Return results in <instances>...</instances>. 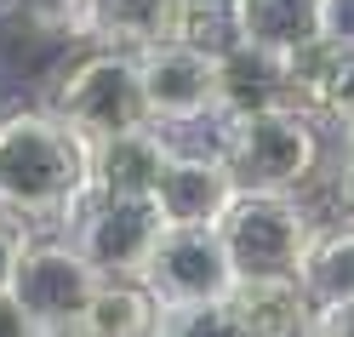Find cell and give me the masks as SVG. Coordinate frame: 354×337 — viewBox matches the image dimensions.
I'll list each match as a JSON object with an SVG mask.
<instances>
[{"label":"cell","instance_id":"cell-1","mask_svg":"<svg viewBox=\"0 0 354 337\" xmlns=\"http://www.w3.org/2000/svg\"><path fill=\"white\" fill-rule=\"evenodd\" d=\"M92 200V143L52 109L0 115V217L52 223Z\"/></svg>","mask_w":354,"mask_h":337},{"label":"cell","instance_id":"cell-2","mask_svg":"<svg viewBox=\"0 0 354 337\" xmlns=\"http://www.w3.org/2000/svg\"><path fill=\"white\" fill-rule=\"evenodd\" d=\"M320 229L326 223L297 194H240L217 235L229 246V263H234L240 286H280V280L303 275Z\"/></svg>","mask_w":354,"mask_h":337},{"label":"cell","instance_id":"cell-3","mask_svg":"<svg viewBox=\"0 0 354 337\" xmlns=\"http://www.w3.org/2000/svg\"><path fill=\"white\" fill-rule=\"evenodd\" d=\"M46 109L57 120H69L86 143H109L120 131H143L149 120V103H143V75H138V57L131 52H109L92 46L80 52L69 69H57Z\"/></svg>","mask_w":354,"mask_h":337},{"label":"cell","instance_id":"cell-4","mask_svg":"<svg viewBox=\"0 0 354 337\" xmlns=\"http://www.w3.org/2000/svg\"><path fill=\"white\" fill-rule=\"evenodd\" d=\"M217 154L229 161L246 194H297L320 172V120L303 115V109L223 120V149Z\"/></svg>","mask_w":354,"mask_h":337},{"label":"cell","instance_id":"cell-5","mask_svg":"<svg viewBox=\"0 0 354 337\" xmlns=\"http://www.w3.org/2000/svg\"><path fill=\"white\" fill-rule=\"evenodd\" d=\"M97 291H103V275L69 240H29L24 263H17V280H12V303L29 314V326L40 337H57V331L86 326Z\"/></svg>","mask_w":354,"mask_h":337},{"label":"cell","instance_id":"cell-6","mask_svg":"<svg viewBox=\"0 0 354 337\" xmlns=\"http://www.w3.org/2000/svg\"><path fill=\"white\" fill-rule=\"evenodd\" d=\"M143 286L166 314H183V309L234 303L240 275H234L229 246H223L217 229H166L160 246H154V257H149Z\"/></svg>","mask_w":354,"mask_h":337},{"label":"cell","instance_id":"cell-7","mask_svg":"<svg viewBox=\"0 0 354 337\" xmlns=\"http://www.w3.org/2000/svg\"><path fill=\"white\" fill-rule=\"evenodd\" d=\"M160 235H166L160 200H103V194H92L69 223V246L103 280H143Z\"/></svg>","mask_w":354,"mask_h":337},{"label":"cell","instance_id":"cell-8","mask_svg":"<svg viewBox=\"0 0 354 337\" xmlns=\"http://www.w3.org/2000/svg\"><path fill=\"white\" fill-rule=\"evenodd\" d=\"M143 103L154 126H194L217 115L223 120V80H217V52L206 46H154L138 57Z\"/></svg>","mask_w":354,"mask_h":337},{"label":"cell","instance_id":"cell-9","mask_svg":"<svg viewBox=\"0 0 354 337\" xmlns=\"http://www.w3.org/2000/svg\"><path fill=\"white\" fill-rule=\"evenodd\" d=\"M246 194L240 177L229 172L223 154H171V166L160 177V212L166 229H223V217L234 212V200Z\"/></svg>","mask_w":354,"mask_h":337},{"label":"cell","instance_id":"cell-10","mask_svg":"<svg viewBox=\"0 0 354 337\" xmlns=\"http://www.w3.org/2000/svg\"><path fill=\"white\" fill-rule=\"evenodd\" d=\"M217 80H223V120H252V115H280L303 109V80L292 57H274L263 46H234L217 52Z\"/></svg>","mask_w":354,"mask_h":337},{"label":"cell","instance_id":"cell-11","mask_svg":"<svg viewBox=\"0 0 354 337\" xmlns=\"http://www.w3.org/2000/svg\"><path fill=\"white\" fill-rule=\"evenodd\" d=\"M171 154L177 149L166 143L160 126L120 131L109 143H92V194H103V200H154Z\"/></svg>","mask_w":354,"mask_h":337},{"label":"cell","instance_id":"cell-12","mask_svg":"<svg viewBox=\"0 0 354 337\" xmlns=\"http://www.w3.org/2000/svg\"><path fill=\"white\" fill-rule=\"evenodd\" d=\"M320 17H326V0H234V40L303 63L308 52L326 46Z\"/></svg>","mask_w":354,"mask_h":337},{"label":"cell","instance_id":"cell-13","mask_svg":"<svg viewBox=\"0 0 354 337\" xmlns=\"http://www.w3.org/2000/svg\"><path fill=\"white\" fill-rule=\"evenodd\" d=\"M234 314L246 320L252 337H320V309L308 303V291L297 280L280 286H240Z\"/></svg>","mask_w":354,"mask_h":337},{"label":"cell","instance_id":"cell-14","mask_svg":"<svg viewBox=\"0 0 354 337\" xmlns=\"http://www.w3.org/2000/svg\"><path fill=\"white\" fill-rule=\"evenodd\" d=\"M297 80H303V115L354 138V52H331V46L308 52L297 63Z\"/></svg>","mask_w":354,"mask_h":337},{"label":"cell","instance_id":"cell-15","mask_svg":"<svg viewBox=\"0 0 354 337\" xmlns=\"http://www.w3.org/2000/svg\"><path fill=\"white\" fill-rule=\"evenodd\" d=\"M297 286L308 291V303L320 314L354 303V223H326L308 263H303V275H297Z\"/></svg>","mask_w":354,"mask_h":337},{"label":"cell","instance_id":"cell-16","mask_svg":"<svg viewBox=\"0 0 354 337\" xmlns=\"http://www.w3.org/2000/svg\"><path fill=\"white\" fill-rule=\"evenodd\" d=\"M86 337H160L166 309L149 298L143 280H103L92 314H86Z\"/></svg>","mask_w":354,"mask_h":337},{"label":"cell","instance_id":"cell-17","mask_svg":"<svg viewBox=\"0 0 354 337\" xmlns=\"http://www.w3.org/2000/svg\"><path fill=\"white\" fill-rule=\"evenodd\" d=\"M160 337H252L246 320L234 314V303H217V309H183V314H166V331Z\"/></svg>","mask_w":354,"mask_h":337},{"label":"cell","instance_id":"cell-18","mask_svg":"<svg viewBox=\"0 0 354 337\" xmlns=\"http://www.w3.org/2000/svg\"><path fill=\"white\" fill-rule=\"evenodd\" d=\"M320 40H326L331 52H354V0H326Z\"/></svg>","mask_w":354,"mask_h":337},{"label":"cell","instance_id":"cell-19","mask_svg":"<svg viewBox=\"0 0 354 337\" xmlns=\"http://www.w3.org/2000/svg\"><path fill=\"white\" fill-rule=\"evenodd\" d=\"M24 252H29V235H24V223L0 217V291H12V280H17V263H24Z\"/></svg>","mask_w":354,"mask_h":337},{"label":"cell","instance_id":"cell-20","mask_svg":"<svg viewBox=\"0 0 354 337\" xmlns=\"http://www.w3.org/2000/svg\"><path fill=\"white\" fill-rule=\"evenodd\" d=\"M331 194H337L343 217L354 223V138H343V161H337V172H331Z\"/></svg>","mask_w":354,"mask_h":337},{"label":"cell","instance_id":"cell-21","mask_svg":"<svg viewBox=\"0 0 354 337\" xmlns=\"http://www.w3.org/2000/svg\"><path fill=\"white\" fill-rule=\"evenodd\" d=\"M0 337H40V331L29 326V314L12 303V291H0Z\"/></svg>","mask_w":354,"mask_h":337},{"label":"cell","instance_id":"cell-22","mask_svg":"<svg viewBox=\"0 0 354 337\" xmlns=\"http://www.w3.org/2000/svg\"><path fill=\"white\" fill-rule=\"evenodd\" d=\"M320 337H354V303L348 309H326L320 314Z\"/></svg>","mask_w":354,"mask_h":337},{"label":"cell","instance_id":"cell-23","mask_svg":"<svg viewBox=\"0 0 354 337\" xmlns=\"http://www.w3.org/2000/svg\"><path fill=\"white\" fill-rule=\"evenodd\" d=\"M12 6H24V0H0V17H6V12H12Z\"/></svg>","mask_w":354,"mask_h":337}]
</instances>
